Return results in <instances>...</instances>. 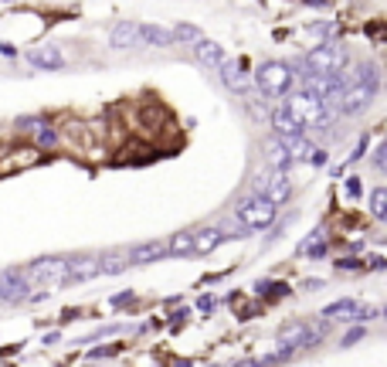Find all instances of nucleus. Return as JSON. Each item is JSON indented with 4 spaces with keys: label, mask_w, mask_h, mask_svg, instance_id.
<instances>
[{
    "label": "nucleus",
    "mask_w": 387,
    "mask_h": 367,
    "mask_svg": "<svg viewBox=\"0 0 387 367\" xmlns=\"http://www.w3.org/2000/svg\"><path fill=\"white\" fill-rule=\"evenodd\" d=\"M347 65H350L347 48L336 45V41H323L319 48H312L309 55H302L292 68L302 72V79H306V75H340Z\"/></svg>",
    "instance_id": "obj_1"
},
{
    "label": "nucleus",
    "mask_w": 387,
    "mask_h": 367,
    "mask_svg": "<svg viewBox=\"0 0 387 367\" xmlns=\"http://www.w3.org/2000/svg\"><path fill=\"white\" fill-rule=\"evenodd\" d=\"M286 105H289L292 116H295L306 129H330L333 119H336V109H333V105H326L319 95H312V92H306V89L286 95Z\"/></svg>",
    "instance_id": "obj_2"
},
{
    "label": "nucleus",
    "mask_w": 387,
    "mask_h": 367,
    "mask_svg": "<svg viewBox=\"0 0 387 367\" xmlns=\"http://www.w3.org/2000/svg\"><path fill=\"white\" fill-rule=\"evenodd\" d=\"M276 207H279V204H272L269 197L248 194V197L235 207V221L241 225V231H265V228H272L276 218H279Z\"/></svg>",
    "instance_id": "obj_3"
},
{
    "label": "nucleus",
    "mask_w": 387,
    "mask_h": 367,
    "mask_svg": "<svg viewBox=\"0 0 387 367\" xmlns=\"http://www.w3.org/2000/svg\"><path fill=\"white\" fill-rule=\"evenodd\" d=\"M292 82H295V68L286 62H265L255 72V89L265 99H286L292 92Z\"/></svg>",
    "instance_id": "obj_4"
},
{
    "label": "nucleus",
    "mask_w": 387,
    "mask_h": 367,
    "mask_svg": "<svg viewBox=\"0 0 387 367\" xmlns=\"http://www.w3.org/2000/svg\"><path fill=\"white\" fill-rule=\"evenodd\" d=\"M330 333V320L323 323H289L279 330V351H309L316 344H323V337Z\"/></svg>",
    "instance_id": "obj_5"
},
{
    "label": "nucleus",
    "mask_w": 387,
    "mask_h": 367,
    "mask_svg": "<svg viewBox=\"0 0 387 367\" xmlns=\"http://www.w3.org/2000/svg\"><path fill=\"white\" fill-rule=\"evenodd\" d=\"M377 92H381V82H357V79H350L347 92H343L340 102H336V116H347V119H350V116L367 112V109L374 105Z\"/></svg>",
    "instance_id": "obj_6"
},
{
    "label": "nucleus",
    "mask_w": 387,
    "mask_h": 367,
    "mask_svg": "<svg viewBox=\"0 0 387 367\" xmlns=\"http://www.w3.org/2000/svg\"><path fill=\"white\" fill-rule=\"evenodd\" d=\"M255 194L269 197L272 204H286V201L292 197L289 170H272V167H265V170L255 177Z\"/></svg>",
    "instance_id": "obj_7"
},
{
    "label": "nucleus",
    "mask_w": 387,
    "mask_h": 367,
    "mask_svg": "<svg viewBox=\"0 0 387 367\" xmlns=\"http://www.w3.org/2000/svg\"><path fill=\"white\" fill-rule=\"evenodd\" d=\"M24 273H27V282H31V286L44 289V286L65 282V273H68V259H58V255H51V259H38V262H31Z\"/></svg>",
    "instance_id": "obj_8"
},
{
    "label": "nucleus",
    "mask_w": 387,
    "mask_h": 367,
    "mask_svg": "<svg viewBox=\"0 0 387 367\" xmlns=\"http://www.w3.org/2000/svg\"><path fill=\"white\" fill-rule=\"evenodd\" d=\"M217 72H221L224 89L235 92V95H248L252 82H255V75H248V72H245V62H241V58H228Z\"/></svg>",
    "instance_id": "obj_9"
},
{
    "label": "nucleus",
    "mask_w": 387,
    "mask_h": 367,
    "mask_svg": "<svg viewBox=\"0 0 387 367\" xmlns=\"http://www.w3.org/2000/svg\"><path fill=\"white\" fill-rule=\"evenodd\" d=\"M269 123H272V133L282 136V140H289V136H302V133H306V126L292 116V109L286 105V102L276 105V109L269 112Z\"/></svg>",
    "instance_id": "obj_10"
},
{
    "label": "nucleus",
    "mask_w": 387,
    "mask_h": 367,
    "mask_svg": "<svg viewBox=\"0 0 387 367\" xmlns=\"http://www.w3.org/2000/svg\"><path fill=\"white\" fill-rule=\"evenodd\" d=\"M262 153H265V167H272V170H289L292 164V153H289V147H286V140L282 136H269L265 143H262Z\"/></svg>",
    "instance_id": "obj_11"
},
{
    "label": "nucleus",
    "mask_w": 387,
    "mask_h": 367,
    "mask_svg": "<svg viewBox=\"0 0 387 367\" xmlns=\"http://www.w3.org/2000/svg\"><path fill=\"white\" fill-rule=\"evenodd\" d=\"M139 27H143V24H136V21H119V24L112 27V34H109V45H112L116 51L136 48V45H139Z\"/></svg>",
    "instance_id": "obj_12"
},
{
    "label": "nucleus",
    "mask_w": 387,
    "mask_h": 367,
    "mask_svg": "<svg viewBox=\"0 0 387 367\" xmlns=\"http://www.w3.org/2000/svg\"><path fill=\"white\" fill-rule=\"evenodd\" d=\"M102 273V262L98 259H72L68 262V273H65V282L62 286H75V282H89Z\"/></svg>",
    "instance_id": "obj_13"
},
{
    "label": "nucleus",
    "mask_w": 387,
    "mask_h": 367,
    "mask_svg": "<svg viewBox=\"0 0 387 367\" xmlns=\"http://www.w3.org/2000/svg\"><path fill=\"white\" fill-rule=\"evenodd\" d=\"M27 62H31L34 68H48V72H58V68H65V55H62L55 45L31 48V51H27Z\"/></svg>",
    "instance_id": "obj_14"
},
{
    "label": "nucleus",
    "mask_w": 387,
    "mask_h": 367,
    "mask_svg": "<svg viewBox=\"0 0 387 367\" xmlns=\"http://www.w3.org/2000/svg\"><path fill=\"white\" fill-rule=\"evenodd\" d=\"M360 306L364 303H357V299H350V296H343V299H336V303H330V306H323V320H343V323H357V313H360Z\"/></svg>",
    "instance_id": "obj_15"
},
{
    "label": "nucleus",
    "mask_w": 387,
    "mask_h": 367,
    "mask_svg": "<svg viewBox=\"0 0 387 367\" xmlns=\"http://www.w3.org/2000/svg\"><path fill=\"white\" fill-rule=\"evenodd\" d=\"M126 255H129V266H150V262L167 255V245L163 242H143V245H133Z\"/></svg>",
    "instance_id": "obj_16"
},
{
    "label": "nucleus",
    "mask_w": 387,
    "mask_h": 367,
    "mask_svg": "<svg viewBox=\"0 0 387 367\" xmlns=\"http://www.w3.org/2000/svg\"><path fill=\"white\" fill-rule=\"evenodd\" d=\"M174 41H177L174 31H167L160 24H143L139 27V45H146V48H170Z\"/></svg>",
    "instance_id": "obj_17"
},
{
    "label": "nucleus",
    "mask_w": 387,
    "mask_h": 367,
    "mask_svg": "<svg viewBox=\"0 0 387 367\" xmlns=\"http://www.w3.org/2000/svg\"><path fill=\"white\" fill-rule=\"evenodd\" d=\"M194 58L204 65V68H221L228 58H224V48L221 45H214V41H200V45H194Z\"/></svg>",
    "instance_id": "obj_18"
},
{
    "label": "nucleus",
    "mask_w": 387,
    "mask_h": 367,
    "mask_svg": "<svg viewBox=\"0 0 387 367\" xmlns=\"http://www.w3.org/2000/svg\"><path fill=\"white\" fill-rule=\"evenodd\" d=\"M221 242H224V231H221V228H204V231H197L194 255H211V252H214Z\"/></svg>",
    "instance_id": "obj_19"
},
{
    "label": "nucleus",
    "mask_w": 387,
    "mask_h": 367,
    "mask_svg": "<svg viewBox=\"0 0 387 367\" xmlns=\"http://www.w3.org/2000/svg\"><path fill=\"white\" fill-rule=\"evenodd\" d=\"M326 245H330L326 235H323V231H312V235H306V242H299L295 252L306 255V259H323V255H326Z\"/></svg>",
    "instance_id": "obj_20"
},
{
    "label": "nucleus",
    "mask_w": 387,
    "mask_h": 367,
    "mask_svg": "<svg viewBox=\"0 0 387 367\" xmlns=\"http://www.w3.org/2000/svg\"><path fill=\"white\" fill-rule=\"evenodd\" d=\"M194 242H197V235H191V231H181V235H174V238L167 242V255H174V259L194 255Z\"/></svg>",
    "instance_id": "obj_21"
},
{
    "label": "nucleus",
    "mask_w": 387,
    "mask_h": 367,
    "mask_svg": "<svg viewBox=\"0 0 387 367\" xmlns=\"http://www.w3.org/2000/svg\"><path fill=\"white\" fill-rule=\"evenodd\" d=\"M286 147H289V153H292V160H312V153L319 150V147H312V140H306V133L302 136H289L286 140Z\"/></svg>",
    "instance_id": "obj_22"
},
{
    "label": "nucleus",
    "mask_w": 387,
    "mask_h": 367,
    "mask_svg": "<svg viewBox=\"0 0 387 367\" xmlns=\"http://www.w3.org/2000/svg\"><path fill=\"white\" fill-rule=\"evenodd\" d=\"M371 218L377 225H387V187H374L371 190Z\"/></svg>",
    "instance_id": "obj_23"
},
{
    "label": "nucleus",
    "mask_w": 387,
    "mask_h": 367,
    "mask_svg": "<svg viewBox=\"0 0 387 367\" xmlns=\"http://www.w3.org/2000/svg\"><path fill=\"white\" fill-rule=\"evenodd\" d=\"M98 262H102V275H119V273H126L129 255H102Z\"/></svg>",
    "instance_id": "obj_24"
},
{
    "label": "nucleus",
    "mask_w": 387,
    "mask_h": 367,
    "mask_svg": "<svg viewBox=\"0 0 387 367\" xmlns=\"http://www.w3.org/2000/svg\"><path fill=\"white\" fill-rule=\"evenodd\" d=\"M174 38H177L181 45H191V48L204 41V34H200V31H197L194 24H177V27H174Z\"/></svg>",
    "instance_id": "obj_25"
},
{
    "label": "nucleus",
    "mask_w": 387,
    "mask_h": 367,
    "mask_svg": "<svg viewBox=\"0 0 387 367\" xmlns=\"http://www.w3.org/2000/svg\"><path fill=\"white\" fill-rule=\"evenodd\" d=\"M336 273H367V262L364 259H336Z\"/></svg>",
    "instance_id": "obj_26"
},
{
    "label": "nucleus",
    "mask_w": 387,
    "mask_h": 367,
    "mask_svg": "<svg viewBox=\"0 0 387 367\" xmlns=\"http://www.w3.org/2000/svg\"><path fill=\"white\" fill-rule=\"evenodd\" d=\"M371 164H374V170H377V174H387V140L377 143V150H374Z\"/></svg>",
    "instance_id": "obj_27"
},
{
    "label": "nucleus",
    "mask_w": 387,
    "mask_h": 367,
    "mask_svg": "<svg viewBox=\"0 0 387 367\" xmlns=\"http://www.w3.org/2000/svg\"><path fill=\"white\" fill-rule=\"evenodd\" d=\"M258 292L262 296H289V286L286 282H258Z\"/></svg>",
    "instance_id": "obj_28"
},
{
    "label": "nucleus",
    "mask_w": 387,
    "mask_h": 367,
    "mask_svg": "<svg viewBox=\"0 0 387 367\" xmlns=\"http://www.w3.org/2000/svg\"><path fill=\"white\" fill-rule=\"evenodd\" d=\"M34 140H38L41 147H55V143H58V133H55V129H51V126L44 123V126H41V129L34 133Z\"/></svg>",
    "instance_id": "obj_29"
},
{
    "label": "nucleus",
    "mask_w": 387,
    "mask_h": 367,
    "mask_svg": "<svg viewBox=\"0 0 387 367\" xmlns=\"http://www.w3.org/2000/svg\"><path fill=\"white\" fill-rule=\"evenodd\" d=\"M41 126H44L41 116H24V119H17V129H24V133H38Z\"/></svg>",
    "instance_id": "obj_30"
},
{
    "label": "nucleus",
    "mask_w": 387,
    "mask_h": 367,
    "mask_svg": "<svg viewBox=\"0 0 387 367\" xmlns=\"http://www.w3.org/2000/svg\"><path fill=\"white\" fill-rule=\"evenodd\" d=\"M367 143H371V136H360V140H357V147H353V153L347 157V164H357V160H364V153H367Z\"/></svg>",
    "instance_id": "obj_31"
},
{
    "label": "nucleus",
    "mask_w": 387,
    "mask_h": 367,
    "mask_svg": "<svg viewBox=\"0 0 387 367\" xmlns=\"http://www.w3.org/2000/svg\"><path fill=\"white\" fill-rule=\"evenodd\" d=\"M343 190H347L350 201H357V197L364 194V181H360V177H347V187H343Z\"/></svg>",
    "instance_id": "obj_32"
},
{
    "label": "nucleus",
    "mask_w": 387,
    "mask_h": 367,
    "mask_svg": "<svg viewBox=\"0 0 387 367\" xmlns=\"http://www.w3.org/2000/svg\"><path fill=\"white\" fill-rule=\"evenodd\" d=\"M364 333H367V330H364V323H357V327H353L347 337H343V347H353V344H360V340H364Z\"/></svg>",
    "instance_id": "obj_33"
},
{
    "label": "nucleus",
    "mask_w": 387,
    "mask_h": 367,
    "mask_svg": "<svg viewBox=\"0 0 387 367\" xmlns=\"http://www.w3.org/2000/svg\"><path fill=\"white\" fill-rule=\"evenodd\" d=\"M197 306H200L204 313H214V309H217V299H214V296H200V299H197Z\"/></svg>",
    "instance_id": "obj_34"
},
{
    "label": "nucleus",
    "mask_w": 387,
    "mask_h": 367,
    "mask_svg": "<svg viewBox=\"0 0 387 367\" xmlns=\"http://www.w3.org/2000/svg\"><path fill=\"white\" fill-rule=\"evenodd\" d=\"M309 164H312V167H326V164H330V153H326V150H316Z\"/></svg>",
    "instance_id": "obj_35"
},
{
    "label": "nucleus",
    "mask_w": 387,
    "mask_h": 367,
    "mask_svg": "<svg viewBox=\"0 0 387 367\" xmlns=\"http://www.w3.org/2000/svg\"><path fill=\"white\" fill-rule=\"evenodd\" d=\"M367 269H374V273H387V259H381V255H374V259L367 262Z\"/></svg>",
    "instance_id": "obj_36"
},
{
    "label": "nucleus",
    "mask_w": 387,
    "mask_h": 367,
    "mask_svg": "<svg viewBox=\"0 0 387 367\" xmlns=\"http://www.w3.org/2000/svg\"><path fill=\"white\" fill-rule=\"evenodd\" d=\"M187 316H191V309H187V306H184L181 313H174V316H170V323H174V330H177L181 323H187Z\"/></svg>",
    "instance_id": "obj_37"
},
{
    "label": "nucleus",
    "mask_w": 387,
    "mask_h": 367,
    "mask_svg": "<svg viewBox=\"0 0 387 367\" xmlns=\"http://www.w3.org/2000/svg\"><path fill=\"white\" fill-rule=\"evenodd\" d=\"M126 303H133V292H122V296L112 299V306H126Z\"/></svg>",
    "instance_id": "obj_38"
},
{
    "label": "nucleus",
    "mask_w": 387,
    "mask_h": 367,
    "mask_svg": "<svg viewBox=\"0 0 387 367\" xmlns=\"http://www.w3.org/2000/svg\"><path fill=\"white\" fill-rule=\"evenodd\" d=\"M333 31H336V27H330V24H316V27H312V34H333Z\"/></svg>",
    "instance_id": "obj_39"
},
{
    "label": "nucleus",
    "mask_w": 387,
    "mask_h": 367,
    "mask_svg": "<svg viewBox=\"0 0 387 367\" xmlns=\"http://www.w3.org/2000/svg\"><path fill=\"white\" fill-rule=\"evenodd\" d=\"M381 316H384V320H387V303H384V306H381Z\"/></svg>",
    "instance_id": "obj_40"
},
{
    "label": "nucleus",
    "mask_w": 387,
    "mask_h": 367,
    "mask_svg": "<svg viewBox=\"0 0 387 367\" xmlns=\"http://www.w3.org/2000/svg\"><path fill=\"white\" fill-rule=\"evenodd\" d=\"M0 306H3V289H0Z\"/></svg>",
    "instance_id": "obj_41"
},
{
    "label": "nucleus",
    "mask_w": 387,
    "mask_h": 367,
    "mask_svg": "<svg viewBox=\"0 0 387 367\" xmlns=\"http://www.w3.org/2000/svg\"><path fill=\"white\" fill-rule=\"evenodd\" d=\"M204 367H221V364H204Z\"/></svg>",
    "instance_id": "obj_42"
}]
</instances>
